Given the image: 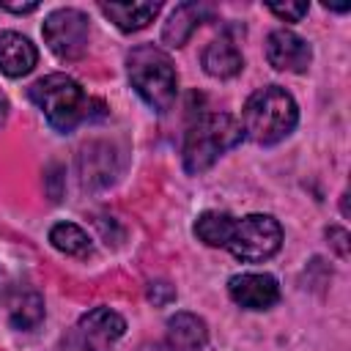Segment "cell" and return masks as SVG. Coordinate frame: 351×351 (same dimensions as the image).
Here are the masks:
<instances>
[{"instance_id":"cell-13","label":"cell","mask_w":351,"mask_h":351,"mask_svg":"<svg viewBox=\"0 0 351 351\" xmlns=\"http://www.w3.org/2000/svg\"><path fill=\"white\" fill-rule=\"evenodd\" d=\"M159 8H162V3H99V11L110 22H115V27L123 33L148 27V22H154Z\"/></svg>"},{"instance_id":"cell-6","label":"cell","mask_w":351,"mask_h":351,"mask_svg":"<svg viewBox=\"0 0 351 351\" xmlns=\"http://www.w3.org/2000/svg\"><path fill=\"white\" fill-rule=\"evenodd\" d=\"M126 321L110 307H93L66 332L60 351H112V346L123 337Z\"/></svg>"},{"instance_id":"cell-11","label":"cell","mask_w":351,"mask_h":351,"mask_svg":"<svg viewBox=\"0 0 351 351\" xmlns=\"http://www.w3.org/2000/svg\"><path fill=\"white\" fill-rule=\"evenodd\" d=\"M208 14H211V8L206 3H181V5H176V11L170 14V19L162 27V41L167 47H184Z\"/></svg>"},{"instance_id":"cell-9","label":"cell","mask_w":351,"mask_h":351,"mask_svg":"<svg viewBox=\"0 0 351 351\" xmlns=\"http://www.w3.org/2000/svg\"><path fill=\"white\" fill-rule=\"evenodd\" d=\"M228 293L244 310H269V307H274L280 302L277 280L271 274H258V271L233 274L228 280Z\"/></svg>"},{"instance_id":"cell-5","label":"cell","mask_w":351,"mask_h":351,"mask_svg":"<svg viewBox=\"0 0 351 351\" xmlns=\"http://www.w3.org/2000/svg\"><path fill=\"white\" fill-rule=\"evenodd\" d=\"M282 247V228L269 214H247L233 222L230 239L225 250H230L233 258L247 263H261L271 255H277Z\"/></svg>"},{"instance_id":"cell-8","label":"cell","mask_w":351,"mask_h":351,"mask_svg":"<svg viewBox=\"0 0 351 351\" xmlns=\"http://www.w3.org/2000/svg\"><path fill=\"white\" fill-rule=\"evenodd\" d=\"M266 60L277 69V71H293L302 74L310 69L313 63V49L310 44L296 36L293 30H274L266 38Z\"/></svg>"},{"instance_id":"cell-3","label":"cell","mask_w":351,"mask_h":351,"mask_svg":"<svg viewBox=\"0 0 351 351\" xmlns=\"http://www.w3.org/2000/svg\"><path fill=\"white\" fill-rule=\"evenodd\" d=\"M126 74L137 96L156 112H167L176 101L178 77L167 52L154 44H140L126 55Z\"/></svg>"},{"instance_id":"cell-18","label":"cell","mask_w":351,"mask_h":351,"mask_svg":"<svg viewBox=\"0 0 351 351\" xmlns=\"http://www.w3.org/2000/svg\"><path fill=\"white\" fill-rule=\"evenodd\" d=\"M49 241L58 252H66V255H74V258H82L90 252V239L88 233L74 225V222H58L49 228Z\"/></svg>"},{"instance_id":"cell-21","label":"cell","mask_w":351,"mask_h":351,"mask_svg":"<svg viewBox=\"0 0 351 351\" xmlns=\"http://www.w3.org/2000/svg\"><path fill=\"white\" fill-rule=\"evenodd\" d=\"M0 8L14 11V14H30V11L38 8V3H0Z\"/></svg>"},{"instance_id":"cell-12","label":"cell","mask_w":351,"mask_h":351,"mask_svg":"<svg viewBox=\"0 0 351 351\" xmlns=\"http://www.w3.org/2000/svg\"><path fill=\"white\" fill-rule=\"evenodd\" d=\"M208 343V326L195 313H176L167 321V346L173 351H200Z\"/></svg>"},{"instance_id":"cell-2","label":"cell","mask_w":351,"mask_h":351,"mask_svg":"<svg viewBox=\"0 0 351 351\" xmlns=\"http://www.w3.org/2000/svg\"><path fill=\"white\" fill-rule=\"evenodd\" d=\"M27 96L44 112L47 123L60 134H69L82 121H90V115H93L90 107L96 104L93 99L85 96L82 85L66 74H47L41 80H36L30 85Z\"/></svg>"},{"instance_id":"cell-20","label":"cell","mask_w":351,"mask_h":351,"mask_svg":"<svg viewBox=\"0 0 351 351\" xmlns=\"http://www.w3.org/2000/svg\"><path fill=\"white\" fill-rule=\"evenodd\" d=\"M326 239H329V247L340 258H348V230L346 228H329L326 230Z\"/></svg>"},{"instance_id":"cell-7","label":"cell","mask_w":351,"mask_h":351,"mask_svg":"<svg viewBox=\"0 0 351 351\" xmlns=\"http://www.w3.org/2000/svg\"><path fill=\"white\" fill-rule=\"evenodd\" d=\"M44 41L60 60H77L88 49L90 25L88 16L77 8H58L44 19Z\"/></svg>"},{"instance_id":"cell-22","label":"cell","mask_w":351,"mask_h":351,"mask_svg":"<svg viewBox=\"0 0 351 351\" xmlns=\"http://www.w3.org/2000/svg\"><path fill=\"white\" fill-rule=\"evenodd\" d=\"M5 115H8V99L0 93V126L5 123Z\"/></svg>"},{"instance_id":"cell-1","label":"cell","mask_w":351,"mask_h":351,"mask_svg":"<svg viewBox=\"0 0 351 351\" xmlns=\"http://www.w3.org/2000/svg\"><path fill=\"white\" fill-rule=\"evenodd\" d=\"M299 123V107L293 96L280 85L258 88L241 110V132L258 145H274L285 140Z\"/></svg>"},{"instance_id":"cell-17","label":"cell","mask_w":351,"mask_h":351,"mask_svg":"<svg viewBox=\"0 0 351 351\" xmlns=\"http://www.w3.org/2000/svg\"><path fill=\"white\" fill-rule=\"evenodd\" d=\"M8 321H11L14 329H22V332L36 329L44 321V299H41V293L25 291V293L14 296L11 310H8Z\"/></svg>"},{"instance_id":"cell-14","label":"cell","mask_w":351,"mask_h":351,"mask_svg":"<svg viewBox=\"0 0 351 351\" xmlns=\"http://www.w3.org/2000/svg\"><path fill=\"white\" fill-rule=\"evenodd\" d=\"M200 63H203L206 74H211V77H217V80H228V77H233V74L241 71L244 58H241L239 47H236L230 38L222 36V38H214V41L203 49Z\"/></svg>"},{"instance_id":"cell-4","label":"cell","mask_w":351,"mask_h":351,"mask_svg":"<svg viewBox=\"0 0 351 351\" xmlns=\"http://www.w3.org/2000/svg\"><path fill=\"white\" fill-rule=\"evenodd\" d=\"M241 137H244L241 123L233 115H228V112L200 115L184 137V148H181L184 170L192 176L208 170L225 151L236 148L241 143Z\"/></svg>"},{"instance_id":"cell-19","label":"cell","mask_w":351,"mask_h":351,"mask_svg":"<svg viewBox=\"0 0 351 351\" xmlns=\"http://www.w3.org/2000/svg\"><path fill=\"white\" fill-rule=\"evenodd\" d=\"M307 8H310L307 3H271L269 5V11L280 19H285V22H299L307 14Z\"/></svg>"},{"instance_id":"cell-23","label":"cell","mask_w":351,"mask_h":351,"mask_svg":"<svg viewBox=\"0 0 351 351\" xmlns=\"http://www.w3.org/2000/svg\"><path fill=\"white\" fill-rule=\"evenodd\" d=\"M140 351H165V348H162V346H156V343H154V346H143V348H140Z\"/></svg>"},{"instance_id":"cell-16","label":"cell","mask_w":351,"mask_h":351,"mask_svg":"<svg viewBox=\"0 0 351 351\" xmlns=\"http://www.w3.org/2000/svg\"><path fill=\"white\" fill-rule=\"evenodd\" d=\"M233 222H236V217H230L225 211H203L195 219V236L208 247H225L230 239Z\"/></svg>"},{"instance_id":"cell-10","label":"cell","mask_w":351,"mask_h":351,"mask_svg":"<svg viewBox=\"0 0 351 351\" xmlns=\"http://www.w3.org/2000/svg\"><path fill=\"white\" fill-rule=\"evenodd\" d=\"M36 63H38V49L27 36L14 30L0 33V71L5 77H25L33 71Z\"/></svg>"},{"instance_id":"cell-15","label":"cell","mask_w":351,"mask_h":351,"mask_svg":"<svg viewBox=\"0 0 351 351\" xmlns=\"http://www.w3.org/2000/svg\"><path fill=\"white\" fill-rule=\"evenodd\" d=\"M99 151L96 154V143L85 145L82 148V156H80V170H82V184L85 186H104L115 178V170H112V148L99 143Z\"/></svg>"}]
</instances>
